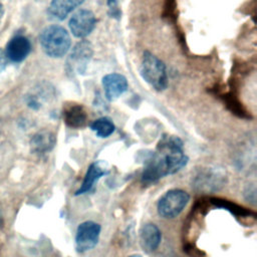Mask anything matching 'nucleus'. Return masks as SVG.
<instances>
[{"mask_svg": "<svg viewBox=\"0 0 257 257\" xmlns=\"http://www.w3.org/2000/svg\"><path fill=\"white\" fill-rule=\"evenodd\" d=\"M140 72L143 79L153 88L162 91L168 86V73L165 63L150 51L143 54Z\"/></svg>", "mask_w": 257, "mask_h": 257, "instance_id": "7ed1b4c3", "label": "nucleus"}, {"mask_svg": "<svg viewBox=\"0 0 257 257\" xmlns=\"http://www.w3.org/2000/svg\"><path fill=\"white\" fill-rule=\"evenodd\" d=\"M162 233L157 225L146 223L140 230V244L143 250L147 253L154 252L160 245Z\"/></svg>", "mask_w": 257, "mask_h": 257, "instance_id": "9b49d317", "label": "nucleus"}, {"mask_svg": "<svg viewBox=\"0 0 257 257\" xmlns=\"http://www.w3.org/2000/svg\"><path fill=\"white\" fill-rule=\"evenodd\" d=\"M101 227L93 221H85L78 225L75 235V248L79 253L92 249L98 242Z\"/></svg>", "mask_w": 257, "mask_h": 257, "instance_id": "0eeeda50", "label": "nucleus"}, {"mask_svg": "<svg viewBox=\"0 0 257 257\" xmlns=\"http://www.w3.org/2000/svg\"><path fill=\"white\" fill-rule=\"evenodd\" d=\"M90 130L99 138H107L113 134L115 126L109 117L102 116L90 123Z\"/></svg>", "mask_w": 257, "mask_h": 257, "instance_id": "dca6fc26", "label": "nucleus"}, {"mask_svg": "<svg viewBox=\"0 0 257 257\" xmlns=\"http://www.w3.org/2000/svg\"><path fill=\"white\" fill-rule=\"evenodd\" d=\"M4 12H5V10H4V6H3V5H2V3L0 2V20L2 19L3 15H4Z\"/></svg>", "mask_w": 257, "mask_h": 257, "instance_id": "6ab92c4d", "label": "nucleus"}, {"mask_svg": "<svg viewBox=\"0 0 257 257\" xmlns=\"http://www.w3.org/2000/svg\"><path fill=\"white\" fill-rule=\"evenodd\" d=\"M127 257H142V256L138 255V254H135V255H131V256H127Z\"/></svg>", "mask_w": 257, "mask_h": 257, "instance_id": "aec40b11", "label": "nucleus"}, {"mask_svg": "<svg viewBox=\"0 0 257 257\" xmlns=\"http://www.w3.org/2000/svg\"><path fill=\"white\" fill-rule=\"evenodd\" d=\"M93 54L92 45L88 40H80L71 49L66 60V71L71 75L83 73Z\"/></svg>", "mask_w": 257, "mask_h": 257, "instance_id": "39448f33", "label": "nucleus"}, {"mask_svg": "<svg viewBox=\"0 0 257 257\" xmlns=\"http://www.w3.org/2000/svg\"><path fill=\"white\" fill-rule=\"evenodd\" d=\"M56 144V138L49 131H41L35 134L30 141L31 151L35 154L49 153Z\"/></svg>", "mask_w": 257, "mask_h": 257, "instance_id": "4468645a", "label": "nucleus"}, {"mask_svg": "<svg viewBox=\"0 0 257 257\" xmlns=\"http://www.w3.org/2000/svg\"><path fill=\"white\" fill-rule=\"evenodd\" d=\"M226 173L221 169L205 168L200 170L194 177V188L199 192H215L226 184Z\"/></svg>", "mask_w": 257, "mask_h": 257, "instance_id": "423d86ee", "label": "nucleus"}, {"mask_svg": "<svg viewBox=\"0 0 257 257\" xmlns=\"http://www.w3.org/2000/svg\"><path fill=\"white\" fill-rule=\"evenodd\" d=\"M31 51L30 40L24 35L13 36L6 44L4 49L5 56L8 61L20 63L26 59Z\"/></svg>", "mask_w": 257, "mask_h": 257, "instance_id": "1a4fd4ad", "label": "nucleus"}, {"mask_svg": "<svg viewBox=\"0 0 257 257\" xmlns=\"http://www.w3.org/2000/svg\"><path fill=\"white\" fill-rule=\"evenodd\" d=\"M39 43L43 52L52 58L64 56L71 45V39L67 30L60 25H49L39 35Z\"/></svg>", "mask_w": 257, "mask_h": 257, "instance_id": "f03ea898", "label": "nucleus"}, {"mask_svg": "<svg viewBox=\"0 0 257 257\" xmlns=\"http://www.w3.org/2000/svg\"><path fill=\"white\" fill-rule=\"evenodd\" d=\"M107 5H108L109 14L111 15V17L119 18L120 10L118 8V1L117 0H108L107 1Z\"/></svg>", "mask_w": 257, "mask_h": 257, "instance_id": "f3484780", "label": "nucleus"}, {"mask_svg": "<svg viewBox=\"0 0 257 257\" xmlns=\"http://www.w3.org/2000/svg\"><path fill=\"white\" fill-rule=\"evenodd\" d=\"M96 18L92 11L88 9H79L75 11L68 22L71 33L77 38H84L94 29Z\"/></svg>", "mask_w": 257, "mask_h": 257, "instance_id": "6e6552de", "label": "nucleus"}, {"mask_svg": "<svg viewBox=\"0 0 257 257\" xmlns=\"http://www.w3.org/2000/svg\"><path fill=\"white\" fill-rule=\"evenodd\" d=\"M83 2L84 0H51L47 8V15L51 20H64L68 14Z\"/></svg>", "mask_w": 257, "mask_h": 257, "instance_id": "ddd939ff", "label": "nucleus"}, {"mask_svg": "<svg viewBox=\"0 0 257 257\" xmlns=\"http://www.w3.org/2000/svg\"><path fill=\"white\" fill-rule=\"evenodd\" d=\"M108 173L107 168L101 162H93L87 168L82 184L75 192V196L83 195L88 193L95 185V183L104 175Z\"/></svg>", "mask_w": 257, "mask_h": 257, "instance_id": "f8f14e48", "label": "nucleus"}, {"mask_svg": "<svg viewBox=\"0 0 257 257\" xmlns=\"http://www.w3.org/2000/svg\"><path fill=\"white\" fill-rule=\"evenodd\" d=\"M8 60L5 56L4 50L2 48H0V70H2L4 68V63H7Z\"/></svg>", "mask_w": 257, "mask_h": 257, "instance_id": "a211bd4d", "label": "nucleus"}, {"mask_svg": "<svg viewBox=\"0 0 257 257\" xmlns=\"http://www.w3.org/2000/svg\"><path fill=\"white\" fill-rule=\"evenodd\" d=\"M190 201V195L181 189L167 191L158 201V214L165 219H173L179 216Z\"/></svg>", "mask_w": 257, "mask_h": 257, "instance_id": "20e7f679", "label": "nucleus"}, {"mask_svg": "<svg viewBox=\"0 0 257 257\" xmlns=\"http://www.w3.org/2000/svg\"><path fill=\"white\" fill-rule=\"evenodd\" d=\"M155 154L164 164L168 175H173L182 170L188 163L184 152V144L179 137L164 135L157 145Z\"/></svg>", "mask_w": 257, "mask_h": 257, "instance_id": "f257e3e1", "label": "nucleus"}, {"mask_svg": "<svg viewBox=\"0 0 257 257\" xmlns=\"http://www.w3.org/2000/svg\"><path fill=\"white\" fill-rule=\"evenodd\" d=\"M65 123L72 128L83 127L87 120V114L81 104H70L63 111Z\"/></svg>", "mask_w": 257, "mask_h": 257, "instance_id": "2eb2a0df", "label": "nucleus"}, {"mask_svg": "<svg viewBox=\"0 0 257 257\" xmlns=\"http://www.w3.org/2000/svg\"><path fill=\"white\" fill-rule=\"evenodd\" d=\"M102 87L105 97L112 101L127 89V80L122 74L109 73L102 77Z\"/></svg>", "mask_w": 257, "mask_h": 257, "instance_id": "9d476101", "label": "nucleus"}]
</instances>
